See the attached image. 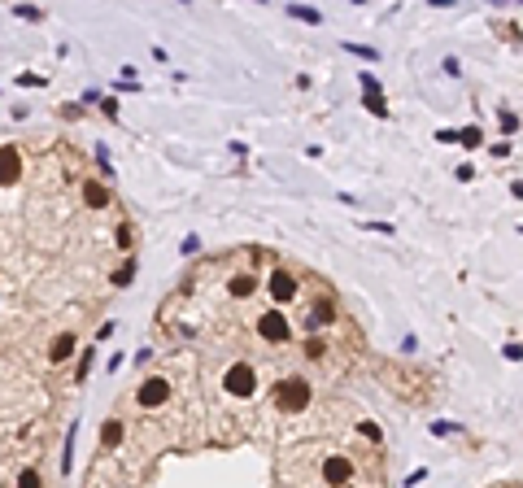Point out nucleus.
<instances>
[{
  "instance_id": "obj_1",
  "label": "nucleus",
  "mask_w": 523,
  "mask_h": 488,
  "mask_svg": "<svg viewBox=\"0 0 523 488\" xmlns=\"http://www.w3.org/2000/svg\"><path fill=\"white\" fill-rule=\"evenodd\" d=\"M275 410L280 414H301L305 405H309V380H301V375H288V380H280L275 384Z\"/></svg>"
},
{
  "instance_id": "obj_2",
  "label": "nucleus",
  "mask_w": 523,
  "mask_h": 488,
  "mask_svg": "<svg viewBox=\"0 0 523 488\" xmlns=\"http://www.w3.org/2000/svg\"><path fill=\"white\" fill-rule=\"evenodd\" d=\"M223 388H227L232 397H253V388H257V366H253V362H236V366H227Z\"/></svg>"
},
{
  "instance_id": "obj_3",
  "label": "nucleus",
  "mask_w": 523,
  "mask_h": 488,
  "mask_svg": "<svg viewBox=\"0 0 523 488\" xmlns=\"http://www.w3.org/2000/svg\"><path fill=\"white\" fill-rule=\"evenodd\" d=\"M257 336L266 340V345H288V340H292L288 314H284V310H266V314L257 318Z\"/></svg>"
},
{
  "instance_id": "obj_4",
  "label": "nucleus",
  "mask_w": 523,
  "mask_h": 488,
  "mask_svg": "<svg viewBox=\"0 0 523 488\" xmlns=\"http://www.w3.org/2000/svg\"><path fill=\"white\" fill-rule=\"evenodd\" d=\"M166 397H170V380H161V375H157V380H144V384H140V393H136V401L144 405V410L161 405Z\"/></svg>"
},
{
  "instance_id": "obj_5",
  "label": "nucleus",
  "mask_w": 523,
  "mask_h": 488,
  "mask_svg": "<svg viewBox=\"0 0 523 488\" xmlns=\"http://www.w3.org/2000/svg\"><path fill=\"white\" fill-rule=\"evenodd\" d=\"M349 475H353V462H349V453H332V458L323 462V480L327 484H349Z\"/></svg>"
},
{
  "instance_id": "obj_6",
  "label": "nucleus",
  "mask_w": 523,
  "mask_h": 488,
  "mask_svg": "<svg viewBox=\"0 0 523 488\" xmlns=\"http://www.w3.org/2000/svg\"><path fill=\"white\" fill-rule=\"evenodd\" d=\"M297 288H301V284L292 279L288 270H275V275H271V284H266V292H271V297L280 301V305H288V301H297Z\"/></svg>"
},
{
  "instance_id": "obj_7",
  "label": "nucleus",
  "mask_w": 523,
  "mask_h": 488,
  "mask_svg": "<svg viewBox=\"0 0 523 488\" xmlns=\"http://www.w3.org/2000/svg\"><path fill=\"white\" fill-rule=\"evenodd\" d=\"M18 179H22V157H18L13 144H5V149H0V188L18 184Z\"/></svg>"
},
{
  "instance_id": "obj_8",
  "label": "nucleus",
  "mask_w": 523,
  "mask_h": 488,
  "mask_svg": "<svg viewBox=\"0 0 523 488\" xmlns=\"http://www.w3.org/2000/svg\"><path fill=\"white\" fill-rule=\"evenodd\" d=\"M332 323H336V301L332 297H319L314 310H309V318H305V327L309 332H323V327H332Z\"/></svg>"
},
{
  "instance_id": "obj_9",
  "label": "nucleus",
  "mask_w": 523,
  "mask_h": 488,
  "mask_svg": "<svg viewBox=\"0 0 523 488\" xmlns=\"http://www.w3.org/2000/svg\"><path fill=\"white\" fill-rule=\"evenodd\" d=\"M83 201H88L92 209H105V205H109V188L96 184V179H88V184H83Z\"/></svg>"
},
{
  "instance_id": "obj_10",
  "label": "nucleus",
  "mask_w": 523,
  "mask_h": 488,
  "mask_svg": "<svg viewBox=\"0 0 523 488\" xmlns=\"http://www.w3.org/2000/svg\"><path fill=\"white\" fill-rule=\"evenodd\" d=\"M122 432H127L122 418H109L105 428H101V449H118V445H122Z\"/></svg>"
},
{
  "instance_id": "obj_11",
  "label": "nucleus",
  "mask_w": 523,
  "mask_h": 488,
  "mask_svg": "<svg viewBox=\"0 0 523 488\" xmlns=\"http://www.w3.org/2000/svg\"><path fill=\"white\" fill-rule=\"evenodd\" d=\"M70 353H74V336H70V332H61V336L53 340V353H48V357H53V362H65Z\"/></svg>"
},
{
  "instance_id": "obj_12",
  "label": "nucleus",
  "mask_w": 523,
  "mask_h": 488,
  "mask_svg": "<svg viewBox=\"0 0 523 488\" xmlns=\"http://www.w3.org/2000/svg\"><path fill=\"white\" fill-rule=\"evenodd\" d=\"M253 292H257V279H253V275H236V279H232V297H253Z\"/></svg>"
},
{
  "instance_id": "obj_13",
  "label": "nucleus",
  "mask_w": 523,
  "mask_h": 488,
  "mask_svg": "<svg viewBox=\"0 0 523 488\" xmlns=\"http://www.w3.org/2000/svg\"><path fill=\"white\" fill-rule=\"evenodd\" d=\"M362 101H367V109L375 113V118H388V101H384V92H362Z\"/></svg>"
},
{
  "instance_id": "obj_14",
  "label": "nucleus",
  "mask_w": 523,
  "mask_h": 488,
  "mask_svg": "<svg viewBox=\"0 0 523 488\" xmlns=\"http://www.w3.org/2000/svg\"><path fill=\"white\" fill-rule=\"evenodd\" d=\"M458 144H462V149H480L484 131H480V127H462V131H458Z\"/></svg>"
},
{
  "instance_id": "obj_15",
  "label": "nucleus",
  "mask_w": 523,
  "mask_h": 488,
  "mask_svg": "<svg viewBox=\"0 0 523 488\" xmlns=\"http://www.w3.org/2000/svg\"><path fill=\"white\" fill-rule=\"evenodd\" d=\"M288 13H292V18H301V22H309V26L323 22V13L319 9H305V5H288Z\"/></svg>"
},
{
  "instance_id": "obj_16",
  "label": "nucleus",
  "mask_w": 523,
  "mask_h": 488,
  "mask_svg": "<svg viewBox=\"0 0 523 488\" xmlns=\"http://www.w3.org/2000/svg\"><path fill=\"white\" fill-rule=\"evenodd\" d=\"M497 122H501V136H515V131H519V113H506V109H501Z\"/></svg>"
},
{
  "instance_id": "obj_17",
  "label": "nucleus",
  "mask_w": 523,
  "mask_h": 488,
  "mask_svg": "<svg viewBox=\"0 0 523 488\" xmlns=\"http://www.w3.org/2000/svg\"><path fill=\"white\" fill-rule=\"evenodd\" d=\"M92 362H96V357H92V349H88L83 357H79V371H74V380H79V384L88 380V371H92Z\"/></svg>"
},
{
  "instance_id": "obj_18",
  "label": "nucleus",
  "mask_w": 523,
  "mask_h": 488,
  "mask_svg": "<svg viewBox=\"0 0 523 488\" xmlns=\"http://www.w3.org/2000/svg\"><path fill=\"white\" fill-rule=\"evenodd\" d=\"M131 279H136V262H127V266H122L118 275H113V284H118V288H127Z\"/></svg>"
},
{
  "instance_id": "obj_19",
  "label": "nucleus",
  "mask_w": 523,
  "mask_h": 488,
  "mask_svg": "<svg viewBox=\"0 0 523 488\" xmlns=\"http://www.w3.org/2000/svg\"><path fill=\"white\" fill-rule=\"evenodd\" d=\"M357 432H362V436H367V441H375V445H380V441H384V432H380V428H375V423H357Z\"/></svg>"
},
{
  "instance_id": "obj_20",
  "label": "nucleus",
  "mask_w": 523,
  "mask_h": 488,
  "mask_svg": "<svg viewBox=\"0 0 523 488\" xmlns=\"http://www.w3.org/2000/svg\"><path fill=\"white\" fill-rule=\"evenodd\" d=\"M18 488H44V484H40L35 471H22V475H18Z\"/></svg>"
},
{
  "instance_id": "obj_21",
  "label": "nucleus",
  "mask_w": 523,
  "mask_h": 488,
  "mask_svg": "<svg viewBox=\"0 0 523 488\" xmlns=\"http://www.w3.org/2000/svg\"><path fill=\"white\" fill-rule=\"evenodd\" d=\"M345 48H349L353 57H367V61H375V57H380V53H375V48H362V44H345Z\"/></svg>"
},
{
  "instance_id": "obj_22",
  "label": "nucleus",
  "mask_w": 523,
  "mask_h": 488,
  "mask_svg": "<svg viewBox=\"0 0 523 488\" xmlns=\"http://www.w3.org/2000/svg\"><path fill=\"white\" fill-rule=\"evenodd\" d=\"M357 79H362V92H380V79H375V74H367V70H362Z\"/></svg>"
},
{
  "instance_id": "obj_23",
  "label": "nucleus",
  "mask_w": 523,
  "mask_h": 488,
  "mask_svg": "<svg viewBox=\"0 0 523 488\" xmlns=\"http://www.w3.org/2000/svg\"><path fill=\"white\" fill-rule=\"evenodd\" d=\"M501 353H506V357H510V362H523V345H506Z\"/></svg>"
}]
</instances>
